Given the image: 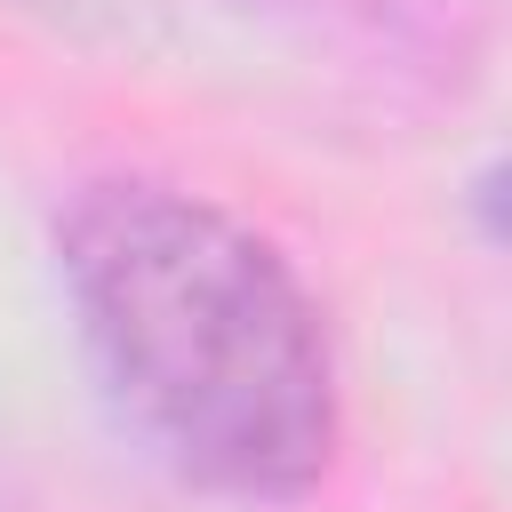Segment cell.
<instances>
[{
    "mask_svg": "<svg viewBox=\"0 0 512 512\" xmlns=\"http://www.w3.org/2000/svg\"><path fill=\"white\" fill-rule=\"evenodd\" d=\"M56 264L104 392L160 464L240 504H288L328 472V328L256 224L152 176H104L64 208Z\"/></svg>",
    "mask_w": 512,
    "mask_h": 512,
    "instance_id": "6da1fadb",
    "label": "cell"
}]
</instances>
